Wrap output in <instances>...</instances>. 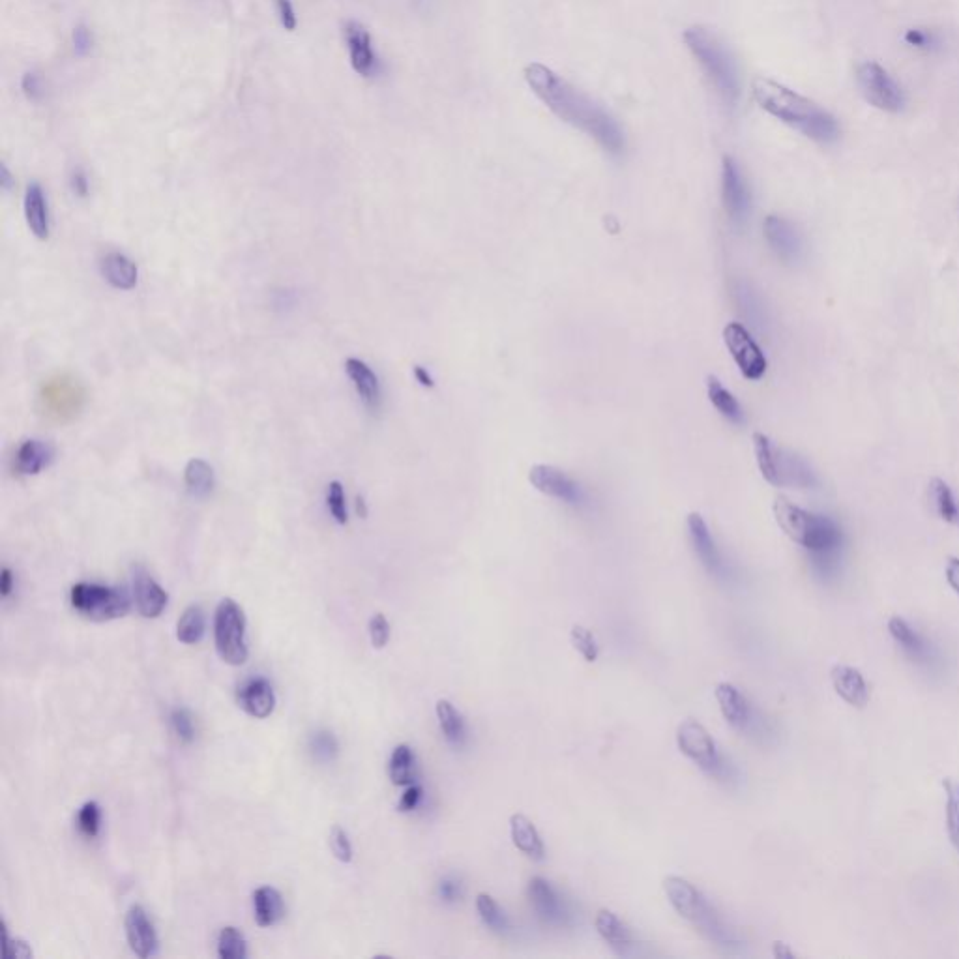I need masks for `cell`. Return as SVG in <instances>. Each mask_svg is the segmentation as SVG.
<instances>
[{
	"label": "cell",
	"mask_w": 959,
	"mask_h": 959,
	"mask_svg": "<svg viewBox=\"0 0 959 959\" xmlns=\"http://www.w3.org/2000/svg\"><path fill=\"white\" fill-rule=\"evenodd\" d=\"M722 199L723 207L731 222L737 227H742L748 222L750 208H752V195L748 190L746 178L740 173L737 162L729 156L723 158L722 165Z\"/></svg>",
	"instance_id": "14"
},
{
	"label": "cell",
	"mask_w": 959,
	"mask_h": 959,
	"mask_svg": "<svg viewBox=\"0 0 959 959\" xmlns=\"http://www.w3.org/2000/svg\"><path fill=\"white\" fill-rule=\"evenodd\" d=\"M388 776L394 785L409 787L416 780V759L411 746L399 744L388 763Z\"/></svg>",
	"instance_id": "34"
},
{
	"label": "cell",
	"mask_w": 959,
	"mask_h": 959,
	"mask_svg": "<svg viewBox=\"0 0 959 959\" xmlns=\"http://www.w3.org/2000/svg\"><path fill=\"white\" fill-rule=\"evenodd\" d=\"M126 939L128 945L132 948L133 954L139 958L147 959L156 954L158 950V935L148 918L147 911L141 905H132L128 915H126Z\"/></svg>",
	"instance_id": "17"
},
{
	"label": "cell",
	"mask_w": 959,
	"mask_h": 959,
	"mask_svg": "<svg viewBox=\"0 0 959 959\" xmlns=\"http://www.w3.org/2000/svg\"><path fill=\"white\" fill-rule=\"evenodd\" d=\"M459 896L458 885L452 881H443L441 883V898L446 901H454Z\"/></svg>",
	"instance_id": "56"
},
{
	"label": "cell",
	"mask_w": 959,
	"mask_h": 959,
	"mask_svg": "<svg viewBox=\"0 0 959 959\" xmlns=\"http://www.w3.org/2000/svg\"><path fill=\"white\" fill-rule=\"evenodd\" d=\"M356 508H358V514H362V517H366V506H364V499L358 497L356 499Z\"/></svg>",
	"instance_id": "59"
},
{
	"label": "cell",
	"mask_w": 959,
	"mask_h": 959,
	"mask_svg": "<svg viewBox=\"0 0 959 959\" xmlns=\"http://www.w3.org/2000/svg\"><path fill=\"white\" fill-rule=\"evenodd\" d=\"M184 482H186V487L193 497H197V499L208 497L216 487V476H214L212 465L207 463L205 459H190L186 469H184Z\"/></svg>",
	"instance_id": "32"
},
{
	"label": "cell",
	"mask_w": 959,
	"mask_h": 959,
	"mask_svg": "<svg viewBox=\"0 0 959 959\" xmlns=\"http://www.w3.org/2000/svg\"><path fill=\"white\" fill-rule=\"evenodd\" d=\"M888 634L894 639V643L903 650V654L913 662V664L928 669V671H937L943 665V658L939 654L937 647L928 641L922 634H918L915 628L901 617H892L886 624Z\"/></svg>",
	"instance_id": "13"
},
{
	"label": "cell",
	"mask_w": 959,
	"mask_h": 959,
	"mask_svg": "<svg viewBox=\"0 0 959 959\" xmlns=\"http://www.w3.org/2000/svg\"><path fill=\"white\" fill-rule=\"evenodd\" d=\"M688 532H690V540H692L695 555L699 557L701 564L709 570L710 574L723 576L725 574V564H723L722 555H720L718 546H716V542L710 534L707 521L703 519L701 514L692 512L688 516Z\"/></svg>",
	"instance_id": "19"
},
{
	"label": "cell",
	"mask_w": 959,
	"mask_h": 959,
	"mask_svg": "<svg viewBox=\"0 0 959 959\" xmlns=\"http://www.w3.org/2000/svg\"><path fill=\"white\" fill-rule=\"evenodd\" d=\"M0 184H2V188H4L6 192L12 190V184H14L12 175H10V171H8V167H6L4 163H2V167H0Z\"/></svg>",
	"instance_id": "58"
},
{
	"label": "cell",
	"mask_w": 959,
	"mask_h": 959,
	"mask_svg": "<svg viewBox=\"0 0 959 959\" xmlns=\"http://www.w3.org/2000/svg\"><path fill=\"white\" fill-rule=\"evenodd\" d=\"M943 785L946 791V832L959 853V782L945 780Z\"/></svg>",
	"instance_id": "39"
},
{
	"label": "cell",
	"mask_w": 959,
	"mask_h": 959,
	"mask_svg": "<svg viewBox=\"0 0 959 959\" xmlns=\"http://www.w3.org/2000/svg\"><path fill=\"white\" fill-rule=\"evenodd\" d=\"M714 697L722 712L723 720L733 729L746 731L752 723V707L748 699L731 682H718L714 688Z\"/></svg>",
	"instance_id": "20"
},
{
	"label": "cell",
	"mask_w": 959,
	"mask_h": 959,
	"mask_svg": "<svg viewBox=\"0 0 959 959\" xmlns=\"http://www.w3.org/2000/svg\"><path fill=\"white\" fill-rule=\"evenodd\" d=\"M529 482L536 491L570 506H583L587 501L583 487L553 465H534L529 473Z\"/></svg>",
	"instance_id": "15"
},
{
	"label": "cell",
	"mask_w": 959,
	"mask_h": 959,
	"mask_svg": "<svg viewBox=\"0 0 959 959\" xmlns=\"http://www.w3.org/2000/svg\"><path fill=\"white\" fill-rule=\"evenodd\" d=\"M40 403L47 418L66 422V420H72L83 409L85 392L81 384L72 377L59 375L42 386Z\"/></svg>",
	"instance_id": "10"
},
{
	"label": "cell",
	"mask_w": 959,
	"mask_h": 959,
	"mask_svg": "<svg viewBox=\"0 0 959 959\" xmlns=\"http://www.w3.org/2000/svg\"><path fill=\"white\" fill-rule=\"evenodd\" d=\"M856 83L864 100L885 113H900L905 94L896 79L879 62H862L856 68Z\"/></svg>",
	"instance_id": "9"
},
{
	"label": "cell",
	"mask_w": 959,
	"mask_h": 959,
	"mask_svg": "<svg viewBox=\"0 0 959 959\" xmlns=\"http://www.w3.org/2000/svg\"><path fill=\"white\" fill-rule=\"evenodd\" d=\"M474 905H476V911H478V916L482 918V922L486 924L487 928L491 931H497V933H504L508 930V918L504 915L499 903L493 900V896H489L487 892H478L476 898H474Z\"/></svg>",
	"instance_id": "38"
},
{
	"label": "cell",
	"mask_w": 959,
	"mask_h": 959,
	"mask_svg": "<svg viewBox=\"0 0 959 959\" xmlns=\"http://www.w3.org/2000/svg\"><path fill=\"white\" fill-rule=\"evenodd\" d=\"M753 450L759 471L770 486L791 489H813L819 486V478L806 459L778 446L767 435H753Z\"/></svg>",
	"instance_id": "5"
},
{
	"label": "cell",
	"mask_w": 959,
	"mask_h": 959,
	"mask_svg": "<svg viewBox=\"0 0 959 959\" xmlns=\"http://www.w3.org/2000/svg\"><path fill=\"white\" fill-rule=\"evenodd\" d=\"M214 641L225 664H246L250 654L246 641V617L242 607L231 598H225L216 607Z\"/></svg>",
	"instance_id": "7"
},
{
	"label": "cell",
	"mask_w": 959,
	"mask_h": 959,
	"mask_svg": "<svg viewBox=\"0 0 959 959\" xmlns=\"http://www.w3.org/2000/svg\"><path fill=\"white\" fill-rule=\"evenodd\" d=\"M830 682L834 692L840 695L841 699L855 707V709H864L870 701V686L864 679V675L851 667V665L838 664L830 669Z\"/></svg>",
	"instance_id": "18"
},
{
	"label": "cell",
	"mask_w": 959,
	"mask_h": 959,
	"mask_svg": "<svg viewBox=\"0 0 959 959\" xmlns=\"http://www.w3.org/2000/svg\"><path fill=\"white\" fill-rule=\"evenodd\" d=\"M205 635V613L199 605H190L177 622V639L184 645H197Z\"/></svg>",
	"instance_id": "37"
},
{
	"label": "cell",
	"mask_w": 959,
	"mask_h": 959,
	"mask_svg": "<svg viewBox=\"0 0 959 959\" xmlns=\"http://www.w3.org/2000/svg\"><path fill=\"white\" fill-rule=\"evenodd\" d=\"M25 220L29 225L30 233L38 240H47L51 233L49 208L45 199L44 190L38 182H32L25 192Z\"/></svg>",
	"instance_id": "28"
},
{
	"label": "cell",
	"mask_w": 959,
	"mask_h": 959,
	"mask_svg": "<svg viewBox=\"0 0 959 959\" xmlns=\"http://www.w3.org/2000/svg\"><path fill=\"white\" fill-rule=\"evenodd\" d=\"M525 81L542 100V104L562 122L587 133L613 156H620L624 152L626 141L619 122L602 105L570 85L564 77L540 62H532L525 68Z\"/></svg>",
	"instance_id": "1"
},
{
	"label": "cell",
	"mask_w": 959,
	"mask_h": 959,
	"mask_svg": "<svg viewBox=\"0 0 959 959\" xmlns=\"http://www.w3.org/2000/svg\"><path fill=\"white\" fill-rule=\"evenodd\" d=\"M765 238L772 251L785 261V263H797L802 257L804 251V240L798 233L795 223L780 218V216H768L763 225Z\"/></svg>",
	"instance_id": "16"
},
{
	"label": "cell",
	"mask_w": 959,
	"mask_h": 959,
	"mask_svg": "<svg viewBox=\"0 0 959 959\" xmlns=\"http://www.w3.org/2000/svg\"><path fill=\"white\" fill-rule=\"evenodd\" d=\"M133 598L137 611L145 619H158L169 602V594L141 568H137L133 574Z\"/></svg>",
	"instance_id": "22"
},
{
	"label": "cell",
	"mask_w": 959,
	"mask_h": 959,
	"mask_svg": "<svg viewBox=\"0 0 959 959\" xmlns=\"http://www.w3.org/2000/svg\"><path fill=\"white\" fill-rule=\"evenodd\" d=\"M72 190H74L75 195H79V197H87V195H89V178H87V175H85L81 169H77V171H74V175H72Z\"/></svg>",
	"instance_id": "54"
},
{
	"label": "cell",
	"mask_w": 959,
	"mask_h": 959,
	"mask_svg": "<svg viewBox=\"0 0 959 959\" xmlns=\"http://www.w3.org/2000/svg\"><path fill=\"white\" fill-rule=\"evenodd\" d=\"M72 38H74L75 53H77L79 57H85L87 53H90V49H92V34H90V30L87 29L85 25L75 27Z\"/></svg>",
	"instance_id": "50"
},
{
	"label": "cell",
	"mask_w": 959,
	"mask_h": 959,
	"mask_svg": "<svg viewBox=\"0 0 959 959\" xmlns=\"http://www.w3.org/2000/svg\"><path fill=\"white\" fill-rule=\"evenodd\" d=\"M218 956L222 959H244L248 956V945L242 931L227 926L218 935Z\"/></svg>",
	"instance_id": "40"
},
{
	"label": "cell",
	"mask_w": 959,
	"mask_h": 959,
	"mask_svg": "<svg viewBox=\"0 0 959 959\" xmlns=\"http://www.w3.org/2000/svg\"><path fill=\"white\" fill-rule=\"evenodd\" d=\"M70 602L77 613L90 620L120 619L130 611V600L124 592L98 583H77L70 592Z\"/></svg>",
	"instance_id": "8"
},
{
	"label": "cell",
	"mask_w": 959,
	"mask_h": 959,
	"mask_svg": "<svg viewBox=\"0 0 959 959\" xmlns=\"http://www.w3.org/2000/svg\"><path fill=\"white\" fill-rule=\"evenodd\" d=\"M529 898L538 916H542L546 922H561V901L544 877H532L529 883Z\"/></svg>",
	"instance_id": "30"
},
{
	"label": "cell",
	"mask_w": 959,
	"mask_h": 959,
	"mask_svg": "<svg viewBox=\"0 0 959 959\" xmlns=\"http://www.w3.org/2000/svg\"><path fill=\"white\" fill-rule=\"evenodd\" d=\"M946 581L948 585L952 587V591L959 594V559L958 557H950L948 562H946Z\"/></svg>",
	"instance_id": "53"
},
{
	"label": "cell",
	"mask_w": 959,
	"mask_h": 959,
	"mask_svg": "<svg viewBox=\"0 0 959 959\" xmlns=\"http://www.w3.org/2000/svg\"><path fill=\"white\" fill-rule=\"evenodd\" d=\"M774 516L780 529L812 555L813 568L819 576L827 581L838 577L843 534L836 521L808 512L783 497L774 501Z\"/></svg>",
	"instance_id": "2"
},
{
	"label": "cell",
	"mask_w": 959,
	"mask_h": 959,
	"mask_svg": "<svg viewBox=\"0 0 959 959\" xmlns=\"http://www.w3.org/2000/svg\"><path fill=\"white\" fill-rule=\"evenodd\" d=\"M435 714H437L439 727L443 731L444 738L450 744L459 746L465 738V727H463V718H461L458 709L452 705V701L439 699L437 705H435Z\"/></svg>",
	"instance_id": "35"
},
{
	"label": "cell",
	"mask_w": 959,
	"mask_h": 959,
	"mask_svg": "<svg viewBox=\"0 0 959 959\" xmlns=\"http://www.w3.org/2000/svg\"><path fill=\"white\" fill-rule=\"evenodd\" d=\"M707 392H709L710 403L716 407V411L722 414L733 424H742L744 422V411L738 403V399L723 386L722 381L714 375L707 377Z\"/></svg>",
	"instance_id": "33"
},
{
	"label": "cell",
	"mask_w": 959,
	"mask_h": 959,
	"mask_svg": "<svg viewBox=\"0 0 959 959\" xmlns=\"http://www.w3.org/2000/svg\"><path fill=\"white\" fill-rule=\"evenodd\" d=\"M570 641H572L574 649L583 656L585 662H589V664L598 662L600 645H598L596 635L592 634L591 628H587L583 624H574L572 630H570Z\"/></svg>",
	"instance_id": "41"
},
{
	"label": "cell",
	"mask_w": 959,
	"mask_h": 959,
	"mask_svg": "<svg viewBox=\"0 0 959 959\" xmlns=\"http://www.w3.org/2000/svg\"><path fill=\"white\" fill-rule=\"evenodd\" d=\"M330 849L332 853L336 855V858L343 862V864H351L353 862V845H351V840L347 836V832L341 827L332 828L330 832Z\"/></svg>",
	"instance_id": "44"
},
{
	"label": "cell",
	"mask_w": 959,
	"mask_h": 959,
	"mask_svg": "<svg viewBox=\"0 0 959 959\" xmlns=\"http://www.w3.org/2000/svg\"><path fill=\"white\" fill-rule=\"evenodd\" d=\"M931 499H933V504H935V510L939 517L946 521V523H952V525H959V502L954 495V491L950 489V486L939 480V478H933L930 484Z\"/></svg>",
	"instance_id": "36"
},
{
	"label": "cell",
	"mask_w": 959,
	"mask_h": 959,
	"mask_svg": "<svg viewBox=\"0 0 959 959\" xmlns=\"http://www.w3.org/2000/svg\"><path fill=\"white\" fill-rule=\"evenodd\" d=\"M21 89H23L25 96H27L29 100H32V102L40 100V96H42L40 75L34 74V72H27V74L23 75V79H21Z\"/></svg>",
	"instance_id": "52"
},
{
	"label": "cell",
	"mask_w": 959,
	"mask_h": 959,
	"mask_svg": "<svg viewBox=\"0 0 959 959\" xmlns=\"http://www.w3.org/2000/svg\"><path fill=\"white\" fill-rule=\"evenodd\" d=\"M677 746L684 757H688L703 770L714 772L716 768H722V759L714 738L707 731V727L697 720L688 718L680 723L677 727Z\"/></svg>",
	"instance_id": "12"
},
{
	"label": "cell",
	"mask_w": 959,
	"mask_h": 959,
	"mask_svg": "<svg viewBox=\"0 0 959 959\" xmlns=\"http://www.w3.org/2000/svg\"><path fill=\"white\" fill-rule=\"evenodd\" d=\"M684 44L694 55L697 64L703 68L710 85L722 102L729 107H737L740 98V77L737 60L731 49L723 44L720 36L705 27H690L682 34Z\"/></svg>",
	"instance_id": "4"
},
{
	"label": "cell",
	"mask_w": 959,
	"mask_h": 959,
	"mask_svg": "<svg viewBox=\"0 0 959 959\" xmlns=\"http://www.w3.org/2000/svg\"><path fill=\"white\" fill-rule=\"evenodd\" d=\"M345 371H347V377L351 379V383L355 386L358 398L362 399V403L368 407L369 411H377L381 407V399H383L381 383H379L377 373L360 358H347L345 360Z\"/></svg>",
	"instance_id": "23"
},
{
	"label": "cell",
	"mask_w": 959,
	"mask_h": 959,
	"mask_svg": "<svg viewBox=\"0 0 959 959\" xmlns=\"http://www.w3.org/2000/svg\"><path fill=\"white\" fill-rule=\"evenodd\" d=\"M664 892L667 901L671 907L679 913L684 920L692 922L695 928L707 933L710 941H716L720 945L727 946L731 943V935L723 928L720 918L710 907L707 898L695 888L688 879L679 877V875H669L664 879Z\"/></svg>",
	"instance_id": "6"
},
{
	"label": "cell",
	"mask_w": 959,
	"mask_h": 959,
	"mask_svg": "<svg viewBox=\"0 0 959 959\" xmlns=\"http://www.w3.org/2000/svg\"><path fill=\"white\" fill-rule=\"evenodd\" d=\"M752 92L755 102L763 111L815 143L830 145L840 137V124L836 117L795 90L787 89L767 77H755Z\"/></svg>",
	"instance_id": "3"
},
{
	"label": "cell",
	"mask_w": 959,
	"mask_h": 959,
	"mask_svg": "<svg viewBox=\"0 0 959 959\" xmlns=\"http://www.w3.org/2000/svg\"><path fill=\"white\" fill-rule=\"evenodd\" d=\"M12 591H14V574H12L10 568H2V574H0V594H2V598H8Z\"/></svg>",
	"instance_id": "55"
},
{
	"label": "cell",
	"mask_w": 959,
	"mask_h": 959,
	"mask_svg": "<svg viewBox=\"0 0 959 959\" xmlns=\"http://www.w3.org/2000/svg\"><path fill=\"white\" fill-rule=\"evenodd\" d=\"M594 928L615 954L628 956L630 948L634 945L632 931L628 930V926L611 909L596 911Z\"/></svg>",
	"instance_id": "26"
},
{
	"label": "cell",
	"mask_w": 959,
	"mask_h": 959,
	"mask_svg": "<svg viewBox=\"0 0 959 959\" xmlns=\"http://www.w3.org/2000/svg\"><path fill=\"white\" fill-rule=\"evenodd\" d=\"M100 270H102L105 281L113 289H119V291H132L139 281L137 265L133 263L130 257H126L124 253H119V251L107 253L100 263Z\"/></svg>",
	"instance_id": "27"
},
{
	"label": "cell",
	"mask_w": 959,
	"mask_h": 959,
	"mask_svg": "<svg viewBox=\"0 0 959 959\" xmlns=\"http://www.w3.org/2000/svg\"><path fill=\"white\" fill-rule=\"evenodd\" d=\"M369 639L373 649H384L390 641V622L383 613H375L369 620Z\"/></svg>",
	"instance_id": "46"
},
{
	"label": "cell",
	"mask_w": 959,
	"mask_h": 959,
	"mask_svg": "<svg viewBox=\"0 0 959 959\" xmlns=\"http://www.w3.org/2000/svg\"><path fill=\"white\" fill-rule=\"evenodd\" d=\"M903 40H905V44L916 47V49H931L933 45L937 44L935 36L924 29L907 30V32L903 34Z\"/></svg>",
	"instance_id": "48"
},
{
	"label": "cell",
	"mask_w": 959,
	"mask_h": 959,
	"mask_svg": "<svg viewBox=\"0 0 959 959\" xmlns=\"http://www.w3.org/2000/svg\"><path fill=\"white\" fill-rule=\"evenodd\" d=\"M253 909H255V922L261 928H270L278 924L285 913L283 898L274 886H261L255 890Z\"/></svg>",
	"instance_id": "31"
},
{
	"label": "cell",
	"mask_w": 959,
	"mask_h": 959,
	"mask_svg": "<svg viewBox=\"0 0 959 959\" xmlns=\"http://www.w3.org/2000/svg\"><path fill=\"white\" fill-rule=\"evenodd\" d=\"M510 838L519 853L531 858V860H544L546 858V845L538 832L536 825L525 813H512L510 815Z\"/></svg>",
	"instance_id": "24"
},
{
	"label": "cell",
	"mask_w": 959,
	"mask_h": 959,
	"mask_svg": "<svg viewBox=\"0 0 959 959\" xmlns=\"http://www.w3.org/2000/svg\"><path fill=\"white\" fill-rule=\"evenodd\" d=\"M238 705L250 714L251 718L265 720L276 709V695L265 679H253L246 682L238 692Z\"/></svg>",
	"instance_id": "25"
},
{
	"label": "cell",
	"mask_w": 959,
	"mask_h": 959,
	"mask_svg": "<svg viewBox=\"0 0 959 959\" xmlns=\"http://www.w3.org/2000/svg\"><path fill=\"white\" fill-rule=\"evenodd\" d=\"M2 935H4V956L8 959H30L32 950L23 939H10L6 922L2 924Z\"/></svg>",
	"instance_id": "47"
},
{
	"label": "cell",
	"mask_w": 959,
	"mask_h": 959,
	"mask_svg": "<svg viewBox=\"0 0 959 959\" xmlns=\"http://www.w3.org/2000/svg\"><path fill=\"white\" fill-rule=\"evenodd\" d=\"M345 40H347V47H349L351 66H353L356 74L362 75V77L375 74L377 55L373 53L369 30L358 21H349L345 25Z\"/></svg>",
	"instance_id": "21"
},
{
	"label": "cell",
	"mask_w": 959,
	"mask_h": 959,
	"mask_svg": "<svg viewBox=\"0 0 959 959\" xmlns=\"http://www.w3.org/2000/svg\"><path fill=\"white\" fill-rule=\"evenodd\" d=\"M55 458V450L38 439H29L19 446L15 456L17 471L25 476H36L49 467Z\"/></svg>",
	"instance_id": "29"
},
{
	"label": "cell",
	"mask_w": 959,
	"mask_h": 959,
	"mask_svg": "<svg viewBox=\"0 0 959 959\" xmlns=\"http://www.w3.org/2000/svg\"><path fill=\"white\" fill-rule=\"evenodd\" d=\"M414 377H416V381H418V383L422 384V386H426V388H431V386H433V379H431L428 369L422 368V366H414Z\"/></svg>",
	"instance_id": "57"
},
{
	"label": "cell",
	"mask_w": 959,
	"mask_h": 959,
	"mask_svg": "<svg viewBox=\"0 0 959 959\" xmlns=\"http://www.w3.org/2000/svg\"><path fill=\"white\" fill-rule=\"evenodd\" d=\"M723 341L733 356L740 373L748 381H759L767 373V358L753 340L752 334L746 330V326L740 323H729L723 328Z\"/></svg>",
	"instance_id": "11"
},
{
	"label": "cell",
	"mask_w": 959,
	"mask_h": 959,
	"mask_svg": "<svg viewBox=\"0 0 959 959\" xmlns=\"http://www.w3.org/2000/svg\"><path fill=\"white\" fill-rule=\"evenodd\" d=\"M276 4H278V12H280L281 27L289 30V32H293V30L296 29V25H298L293 2H291V0H276Z\"/></svg>",
	"instance_id": "49"
},
{
	"label": "cell",
	"mask_w": 959,
	"mask_h": 959,
	"mask_svg": "<svg viewBox=\"0 0 959 959\" xmlns=\"http://www.w3.org/2000/svg\"><path fill=\"white\" fill-rule=\"evenodd\" d=\"M420 798H422V787H418V785H414V783L413 785H409V787L405 789V793L399 798V812H413L414 808L418 806Z\"/></svg>",
	"instance_id": "51"
},
{
	"label": "cell",
	"mask_w": 959,
	"mask_h": 959,
	"mask_svg": "<svg viewBox=\"0 0 959 959\" xmlns=\"http://www.w3.org/2000/svg\"><path fill=\"white\" fill-rule=\"evenodd\" d=\"M326 506L330 516L338 525H347L349 523V512H347V499H345V489L343 484L334 480L326 487Z\"/></svg>",
	"instance_id": "42"
},
{
	"label": "cell",
	"mask_w": 959,
	"mask_h": 959,
	"mask_svg": "<svg viewBox=\"0 0 959 959\" xmlns=\"http://www.w3.org/2000/svg\"><path fill=\"white\" fill-rule=\"evenodd\" d=\"M77 827L87 836V838H96L100 834L102 827V810L96 802H87L77 813Z\"/></svg>",
	"instance_id": "43"
},
{
	"label": "cell",
	"mask_w": 959,
	"mask_h": 959,
	"mask_svg": "<svg viewBox=\"0 0 959 959\" xmlns=\"http://www.w3.org/2000/svg\"><path fill=\"white\" fill-rule=\"evenodd\" d=\"M171 727L175 735L186 744H190L195 738L192 714L186 709H175L171 712Z\"/></svg>",
	"instance_id": "45"
}]
</instances>
